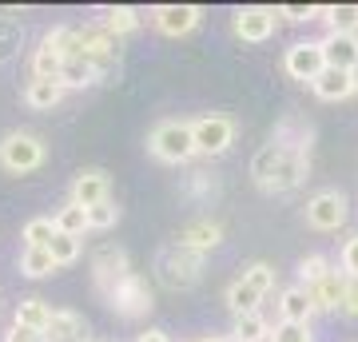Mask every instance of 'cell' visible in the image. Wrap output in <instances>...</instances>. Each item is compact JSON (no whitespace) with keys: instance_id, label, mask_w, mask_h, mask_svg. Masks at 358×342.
I'll return each mask as SVG.
<instances>
[{"instance_id":"1","label":"cell","mask_w":358,"mask_h":342,"mask_svg":"<svg viewBox=\"0 0 358 342\" xmlns=\"http://www.w3.org/2000/svg\"><path fill=\"white\" fill-rule=\"evenodd\" d=\"M155 275L167 291H192L195 283L203 279V255L167 243L164 251L155 255Z\"/></svg>"},{"instance_id":"2","label":"cell","mask_w":358,"mask_h":342,"mask_svg":"<svg viewBox=\"0 0 358 342\" xmlns=\"http://www.w3.org/2000/svg\"><path fill=\"white\" fill-rule=\"evenodd\" d=\"M148 152L159 164H187L195 155L192 120H164V124H155L152 136H148Z\"/></svg>"},{"instance_id":"3","label":"cell","mask_w":358,"mask_h":342,"mask_svg":"<svg viewBox=\"0 0 358 342\" xmlns=\"http://www.w3.org/2000/svg\"><path fill=\"white\" fill-rule=\"evenodd\" d=\"M44 140L32 136V131H8L4 140H0V167L4 171H13V176H28V171H36L44 164Z\"/></svg>"},{"instance_id":"4","label":"cell","mask_w":358,"mask_h":342,"mask_svg":"<svg viewBox=\"0 0 358 342\" xmlns=\"http://www.w3.org/2000/svg\"><path fill=\"white\" fill-rule=\"evenodd\" d=\"M131 275H136V271H131L128 251H124V247H115V243H103L100 251L92 255V279H96V287H100L103 299H108V294H112L124 279H131Z\"/></svg>"},{"instance_id":"5","label":"cell","mask_w":358,"mask_h":342,"mask_svg":"<svg viewBox=\"0 0 358 342\" xmlns=\"http://www.w3.org/2000/svg\"><path fill=\"white\" fill-rule=\"evenodd\" d=\"M195 155H223L235 143V120L231 115H199L192 120Z\"/></svg>"},{"instance_id":"6","label":"cell","mask_w":358,"mask_h":342,"mask_svg":"<svg viewBox=\"0 0 358 342\" xmlns=\"http://www.w3.org/2000/svg\"><path fill=\"white\" fill-rule=\"evenodd\" d=\"M346 215H350V203H346L343 191H334V187L307 199V223L315 231H338L346 223Z\"/></svg>"},{"instance_id":"7","label":"cell","mask_w":358,"mask_h":342,"mask_svg":"<svg viewBox=\"0 0 358 342\" xmlns=\"http://www.w3.org/2000/svg\"><path fill=\"white\" fill-rule=\"evenodd\" d=\"M282 68H287V76L315 84V80L322 76V68H327L322 40H299V44H291V48H287V56H282Z\"/></svg>"},{"instance_id":"8","label":"cell","mask_w":358,"mask_h":342,"mask_svg":"<svg viewBox=\"0 0 358 342\" xmlns=\"http://www.w3.org/2000/svg\"><path fill=\"white\" fill-rule=\"evenodd\" d=\"M108 306H112L115 315L124 318H140L152 311V287H148V279L143 275H131V279H124L120 287H115L112 294H108Z\"/></svg>"},{"instance_id":"9","label":"cell","mask_w":358,"mask_h":342,"mask_svg":"<svg viewBox=\"0 0 358 342\" xmlns=\"http://www.w3.org/2000/svg\"><path fill=\"white\" fill-rule=\"evenodd\" d=\"M275 24H279V8H259V4L235 8V20H231L235 36L247 40V44H263V40H271Z\"/></svg>"},{"instance_id":"10","label":"cell","mask_w":358,"mask_h":342,"mask_svg":"<svg viewBox=\"0 0 358 342\" xmlns=\"http://www.w3.org/2000/svg\"><path fill=\"white\" fill-rule=\"evenodd\" d=\"M199 20H203L199 4H159V8H152V24L164 36H187Z\"/></svg>"},{"instance_id":"11","label":"cell","mask_w":358,"mask_h":342,"mask_svg":"<svg viewBox=\"0 0 358 342\" xmlns=\"http://www.w3.org/2000/svg\"><path fill=\"white\" fill-rule=\"evenodd\" d=\"M307 171H310V155L307 152H287V148H282V159L275 164V171H271V179L263 183V191H275V195L294 191L303 179H307Z\"/></svg>"},{"instance_id":"12","label":"cell","mask_w":358,"mask_h":342,"mask_svg":"<svg viewBox=\"0 0 358 342\" xmlns=\"http://www.w3.org/2000/svg\"><path fill=\"white\" fill-rule=\"evenodd\" d=\"M112 199V179H108V171H100V167H88V171H80L76 179H72V195H68V203H76V207H96V203Z\"/></svg>"},{"instance_id":"13","label":"cell","mask_w":358,"mask_h":342,"mask_svg":"<svg viewBox=\"0 0 358 342\" xmlns=\"http://www.w3.org/2000/svg\"><path fill=\"white\" fill-rule=\"evenodd\" d=\"M171 243H176V247H187V251H195V255H207V251H215L219 243H223V227L211 223V219H195V223H187V227H179Z\"/></svg>"},{"instance_id":"14","label":"cell","mask_w":358,"mask_h":342,"mask_svg":"<svg viewBox=\"0 0 358 342\" xmlns=\"http://www.w3.org/2000/svg\"><path fill=\"white\" fill-rule=\"evenodd\" d=\"M44 342H88V322L76 311H52L48 327H44Z\"/></svg>"},{"instance_id":"15","label":"cell","mask_w":358,"mask_h":342,"mask_svg":"<svg viewBox=\"0 0 358 342\" xmlns=\"http://www.w3.org/2000/svg\"><path fill=\"white\" fill-rule=\"evenodd\" d=\"M322 56H327V68H338V72H355V68H358V36L327 32V40H322Z\"/></svg>"},{"instance_id":"16","label":"cell","mask_w":358,"mask_h":342,"mask_svg":"<svg viewBox=\"0 0 358 342\" xmlns=\"http://www.w3.org/2000/svg\"><path fill=\"white\" fill-rule=\"evenodd\" d=\"M307 294H310V303H315V311H338L343 306V294H346V275L338 266H331Z\"/></svg>"},{"instance_id":"17","label":"cell","mask_w":358,"mask_h":342,"mask_svg":"<svg viewBox=\"0 0 358 342\" xmlns=\"http://www.w3.org/2000/svg\"><path fill=\"white\" fill-rule=\"evenodd\" d=\"M96 13H100V20H96V24L108 28L115 40L128 36V32H136V28L143 24L140 8H131V4H112V8H96Z\"/></svg>"},{"instance_id":"18","label":"cell","mask_w":358,"mask_h":342,"mask_svg":"<svg viewBox=\"0 0 358 342\" xmlns=\"http://www.w3.org/2000/svg\"><path fill=\"white\" fill-rule=\"evenodd\" d=\"M310 315H315V303H310V294L303 287H287L279 294V322H299V327H307Z\"/></svg>"},{"instance_id":"19","label":"cell","mask_w":358,"mask_h":342,"mask_svg":"<svg viewBox=\"0 0 358 342\" xmlns=\"http://www.w3.org/2000/svg\"><path fill=\"white\" fill-rule=\"evenodd\" d=\"M92 84H100V76H96V68H92V60L80 52V56H68L64 64H60V88H92Z\"/></svg>"},{"instance_id":"20","label":"cell","mask_w":358,"mask_h":342,"mask_svg":"<svg viewBox=\"0 0 358 342\" xmlns=\"http://www.w3.org/2000/svg\"><path fill=\"white\" fill-rule=\"evenodd\" d=\"M60 100H64L60 80H40V76L28 80V88H24V104H28V108H36V112H52Z\"/></svg>"},{"instance_id":"21","label":"cell","mask_w":358,"mask_h":342,"mask_svg":"<svg viewBox=\"0 0 358 342\" xmlns=\"http://www.w3.org/2000/svg\"><path fill=\"white\" fill-rule=\"evenodd\" d=\"M315 88V96L319 100H327V104H338V100H346L350 96V72H338V68H322V76L310 84Z\"/></svg>"},{"instance_id":"22","label":"cell","mask_w":358,"mask_h":342,"mask_svg":"<svg viewBox=\"0 0 358 342\" xmlns=\"http://www.w3.org/2000/svg\"><path fill=\"white\" fill-rule=\"evenodd\" d=\"M48 318H52V306L44 303V299H20V303H16L13 327H24V330H32V334H44Z\"/></svg>"},{"instance_id":"23","label":"cell","mask_w":358,"mask_h":342,"mask_svg":"<svg viewBox=\"0 0 358 342\" xmlns=\"http://www.w3.org/2000/svg\"><path fill=\"white\" fill-rule=\"evenodd\" d=\"M315 20H327L331 32H343V36H358V4H331V8H319Z\"/></svg>"},{"instance_id":"24","label":"cell","mask_w":358,"mask_h":342,"mask_svg":"<svg viewBox=\"0 0 358 342\" xmlns=\"http://www.w3.org/2000/svg\"><path fill=\"white\" fill-rule=\"evenodd\" d=\"M259 303H263V294H259L247 279H235V283L227 287V306H231V315H235V318L259 311Z\"/></svg>"},{"instance_id":"25","label":"cell","mask_w":358,"mask_h":342,"mask_svg":"<svg viewBox=\"0 0 358 342\" xmlns=\"http://www.w3.org/2000/svg\"><path fill=\"white\" fill-rule=\"evenodd\" d=\"M52 223H56L60 235H76V239H84V231H88V211L76 207V203H64V207L52 215Z\"/></svg>"},{"instance_id":"26","label":"cell","mask_w":358,"mask_h":342,"mask_svg":"<svg viewBox=\"0 0 358 342\" xmlns=\"http://www.w3.org/2000/svg\"><path fill=\"white\" fill-rule=\"evenodd\" d=\"M239 342H267L271 339V322L259 311H251V315H239L235 318V330H231Z\"/></svg>"},{"instance_id":"27","label":"cell","mask_w":358,"mask_h":342,"mask_svg":"<svg viewBox=\"0 0 358 342\" xmlns=\"http://www.w3.org/2000/svg\"><path fill=\"white\" fill-rule=\"evenodd\" d=\"M52 271H56V263H52L48 251L24 247V255H20V275H24V279H48Z\"/></svg>"},{"instance_id":"28","label":"cell","mask_w":358,"mask_h":342,"mask_svg":"<svg viewBox=\"0 0 358 342\" xmlns=\"http://www.w3.org/2000/svg\"><path fill=\"white\" fill-rule=\"evenodd\" d=\"M279 159H282L279 143H263V148L255 152V159H251V179H255L259 187L271 179V171H275V164H279Z\"/></svg>"},{"instance_id":"29","label":"cell","mask_w":358,"mask_h":342,"mask_svg":"<svg viewBox=\"0 0 358 342\" xmlns=\"http://www.w3.org/2000/svg\"><path fill=\"white\" fill-rule=\"evenodd\" d=\"M80 247H84V243H80L76 235H60V231H56L52 243H48V255H52V263L56 266H72L80 259Z\"/></svg>"},{"instance_id":"30","label":"cell","mask_w":358,"mask_h":342,"mask_svg":"<svg viewBox=\"0 0 358 342\" xmlns=\"http://www.w3.org/2000/svg\"><path fill=\"white\" fill-rule=\"evenodd\" d=\"M52 235H56V223L44 219V215H36V219H28V223H24V247H40V251H48Z\"/></svg>"},{"instance_id":"31","label":"cell","mask_w":358,"mask_h":342,"mask_svg":"<svg viewBox=\"0 0 358 342\" xmlns=\"http://www.w3.org/2000/svg\"><path fill=\"white\" fill-rule=\"evenodd\" d=\"M60 64H64V56H60V52H52V48H44V44H40L36 56H32V76L60 80Z\"/></svg>"},{"instance_id":"32","label":"cell","mask_w":358,"mask_h":342,"mask_svg":"<svg viewBox=\"0 0 358 342\" xmlns=\"http://www.w3.org/2000/svg\"><path fill=\"white\" fill-rule=\"evenodd\" d=\"M327 271H331V259H327V255H307V259L299 263V287H303V291H310V287H315Z\"/></svg>"},{"instance_id":"33","label":"cell","mask_w":358,"mask_h":342,"mask_svg":"<svg viewBox=\"0 0 358 342\" xmlns=\"http://www.w3.org/2000/svg\"><path fill=\"white\" fill-rule=\"evenodd\" d=\"M120 223V207L115 199H103L96 207H88V231H112Z\"/></svg>"},{"instance_id":"34","label":"cell","mask_w":358,"mask_h":342,"mask_svg":"<svg viewBox=\"0 0 358 342\" xmlns=\"http://www.w3.org/2000/svg\"><path fill=\"white\" fill-rule=\"evenodd\" d=\"M20 36H24V28L16 16H0V60H8L16 48H20Z\"/></svg>"},{"instance_id":"35","label":"cell","mask_w":358,"mask_h":342,"mask_svg":"<svg viewBox=\"0 0 358 342\" xmlns=\"http://www.w3.org/2000/svg\"><path fill=\"white\" fill-rule=\"evenodd\" d=\"M243 279L251 283V287H255L263 299H267V294L275 291V266H271V263H251V266L243 271Z\"/></svg>"},{"instance_id":"36","label":"cell","mask_w":358,"mask_h":342,"mask_svg":"<svg viewBox=\"0 0 358 342\" xmlns=\"http://www.w3.org/2000/svg\"><path fill=\"white\" fill-rule=\"evenodd\" d=\"M271 342H310V327L279 322V327H271Z\"/></svg>"},{"instance_id":"37","label":"cell","mask_w":358,"mask_h":342,"mask_svg":"<svg viewBox=\"0 0 358 342\" xmlns=\"http://www.w3.org/2000/svg\"><path fill=\"white\" fill-rule=\"evenodd\" d=\"M343 275L346 279H358V235L343 243Z\"/></svg>"},{"instance_id":"38","label":"cell","mask_w":358,"mask_h":342,"mask_svg":"<svg viewBox=\"0 0 358 342\" xmlns=\"http://www.w3.org/2000/svg\"><path fill=\"white\" fill-rule=\"evenodd\" d=\"M315 4H282L279 8V16H287V20H315Z\"/></svg>"},{"instance_id":"39","label":"cell","mask_w":358,"mask_h":342,"mask_svg":"<svg viewBox=\"0 0 358 342\" xmlns=\"http://www.w3.org/2000/svg\"><path fill=\"white\" fill-rule=\"evenodd\" d=\"M338 311L358 318V279H346V294H343V306H338Z\"/></svg>"},{"instance_id":"40","label":"cell","mask_w":358,"mask_h":342,"mask_svg":"<svg viewBox=\"0 0 358 342\" xmlns=\"http://www.w3.org/2000/svg\"><path fill=\"white\" fill-rule=\"evenodd\" d=\"M4 342H44V334H32V330H24V327H13L8 334H4Z\"/></svg>"},{"instance_id":"41","label":"cell","mask_w":358,"mask_h":342,"mask_svg":"<svg viewBox=\"0 0 358 342\" xmlns=\"http://www.w3.org/2000/svg\"><path fill=\"white\" fill-rule=\"evenodd\" d=\"M136 342H171V339H167L164 330H143V334H140Z\"/></svg>"},{"instance_id":"42","label":"cell","mask_w":358,"mask_h":342,"mask_svg":"<svg viewBox=\"0 0 358 342\" xmlns=\"http://www.w3.org/2000/svg\"><path fill=\"white\" fill-rule=\"evenodd\" d=\"M350 88L358 92V68H355V72H350Z\"/></svg>"},{"instance_id":"43","label":"cell","mask_w":358,"mask_h":342,"mask_svg":"<svg viewBox=\"0 0 358 342\" xmlns=\"http://www.w3.org/2000/svg\"><path fill=\"white\" fill-rule=\"evenodd\" d=\"M199 342H223V334H215V339H211V334H207V339H199Z\"/></svg>"},{"instance_id":"44","label":"cell","mask_w":358,"mask_h":342,"mask_svg":"<svg viewBox=\"0 0 358 342\" xmlns=\"http://www.w3.org/2000/svg\"><path fill=\"white\" fill-rule=\"evenodd\" d=\"M223 342H239V339H235V334H223Z\"/></svg>"},{"instance_id":"45","label":"cell","mask_w":358,"mask_h":342,"mask_svg":"<svg viewBox=\"0 0 358 342\" xmlns=\"http://www.w3.org/2000/svg\"><path fill=\"white\" fill-rule=\"evenodd\" d=\"M88 342H96V339H88Z\"/></svg>"}]
</instances>
